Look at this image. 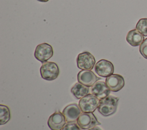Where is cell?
I'll use <instances>...</instances> for the list:
<instances>
[{"label": "cell", "instance_id": "8992f818", "mask_svg": "<svg viewBox=\"0 0 147 130\" xmlns=\"http://www.w3.org/2000/svg\"><path fill=\"white\" fill-rule=\"evenodd\" d=\"M76 121L80 128L84 130L101 124L93 113H81Z\"/></svg>", "mask_w": 147, "mask_h": 130}, {"label": "cell", "instance_id": "9a60e30c", "mask_svg": "<svg viewBox=\"0 0 147 130\" xmlns=\"http://www.w3.org/2000/svg\"><path fill=\"white\" fill-rule=\"evenodd\" d=\"M10 119V111L6 105H0V124L7 123Z\"/></svg>", "mask_w": 147, "mask_h": 130}, {"label": "cell", "instance_id": "2e32d148", "mask_svg": "<svg viewBox=\"0 0 147 130\" xmlns=\"http://www.w3.org/2000/svg\"><path fill=\"white\" fill-rule=\"evenodd\" d=\"M136 29L144 36H147V18L140 19L136 26Z\"/></svg>", "mask_w": 147, "mask_h": 130}, {"label": "cell", "instance_id": "52a82bcc", "mask_svg": "<svg viewBox=\"0 0 147 130\" xmlns=\"http://www.w3.org/2000/svg\"><path fill=\"white\" fill-rule=\"evenodd\" d=\"M94 70L99 76L107 78L113 74L114 68L111 62L106 59H101L95 64Z\"/></svg>", "mask_w": 147, "mask_h": 130}, {"label": "cell", "instance_id": "30bf717a", "mask_svg": "<svg viewBox=\"0 0 147 130\" xmlns=\"http://www.w3.org/2000/svg\"><path fill=\"white\" fill-rule=\"evenodd\" d=\"M106 83L111 91L118 92L125 86V80L119 74H112L106 79Z\"/></svg>", "mask_w": 147, "mask_h": 130}, {"label": "cell", "instance_id": "7c38bea8", "mask_svg": "<svg viewBox=\"0 0 147 130\" xmlns=\"http://www.w3.org/2000/svg\"><path fill=\"white\" fill-rule=\"evenodd\" d=\"M91 92L98 99H102L109 96L110 90L105 82L98 81L91 87Z\"/></svg>", "mask_w": 147, "mask_h": 130}, {"label": "cell", "instance_id": "3957f363", "mask_svg": "<svg viewBox=\"0 0 147 130\" xmlns=\"http://www.w3.org/2000/svg\"><path fill=\"white\" fill-rule=\"evenodd\" d=\"M99 101L100 100L94 95L88 94L80 99L79 106L83 112L92 113L98 108Z\"/></svg>", "mask_w": 147, "mask_h": 130}, {"label": "cell", "instance_id": "4fadbf2b", "mask_svg": "<svg viewBox=\"0 0 147 130\" xmlns=\"http://www.w3.org/2000/svg\"><path fill=\"white\" fill-rule=\"evenodd\" d=\"M126 39L130 45L136 47L140 46L144 40V37L137 29H133L127 32Z\"/></svg>", "mask_w": 147, "mask_h": 130}, {"label": "cell", "instance_id": "277c9868", "mask_svg": "<svg viewBox=\"0 0 147 130\" xmlns=\"http://www.w3.org/2000/svg\"><path fill=\"white\" fill-rule=\"evenodd\" d=\"M53 54L52 47L47 43H42L37 45L34 54L35 58L42 63L47 62L52 58Z\"/></svg>", "mask_w": 147, "mask_h": 130}, {"label": "cell", "instance_id": "ba28073f", "mask_svg": "<svg viewBox=\"0 0 147 130\" xmlns=\"http://www.w3.org/2000/svg\"><path fill=\"white\" fill-rule=\"evenodd\" d=\"M77 79L79 83L88 87H92L100 78L96 75L91 70H82L77 75Z\"/></svg>", "mask_w": 147, "mask_h": 130}, {"label": "cell", "instance_id": "d6986e66", "mask_svg": "<svg viewBox=\"0 0 147 130\" xmlns=\"http://www.w3.org/2000/svg\"><path fill=\"white\" fill-rule=\"evenodd\" d=\"M87 130H102V129L98 126H95V127H94L92 128H91L90 129H88Z\"/></svg>", "mask_w": 147, "mask_h": 130}, {"label": "cell", "instance_id": "ffe728a7", "mask_svg": "<svg viewBox=\"0 0 147 130\" xmlns=\"http://www.w3.org/2000/svg\"><path fill=\"white\" fill-rule=\"evenodd\" d=\"M37 1H39V2H48L49 0H37Z\"/></svg>", "mask_w": 147, "mask_h": 130}, {"label": "cell", "instance_id": "6da1fadb", "mask_svg": "<svg viewBox=\"0 0 147 130\" xmlns=\"http://www.w3.org/2000/svg\"><path fill=\"white\" fill-rule=\"evenodd\" d=\"M119 98L109 95L99 101L98 107V112L103 116H109L114 114L117 110Z\"/></svg>", "mask_w": 147, "mask_h": 130}, {"label": "cell", "instance_id": "ac0fdd59", "mask_svg": "<svg viewBox=\"0 0 147 130\" xmlns=\"http://www.w3.org/2000/svg\"><path fill=\"white\" fill-rule=\"evenodd\" d=\"M62 130H80V129L75 122H69L65 124Z\"/></svg>", "mask_w": 147, "mask_h": 130}, {"label": "cell", "instance_id": "5b68a950", "mask_svg": "<svg viewBox=\"0 0 147 130\" xmlns=\"http://www.w3.org/2000/svg\"><path fill=\"white\" fill-rule=\"evenodd\" d=\"M77 67L82 70H91L95 64V59L93 55L88 51L78 54L76 58Z\"/></svg>", "mask_w": 147, "mask_h": 130}, {"label": "cell", "instance_id": "7a4b0ae2", "mask_svg": "<svg viewBox=\"0 0 147 130\" xmlns=\"http://www.w3.org/2000/svg\"><path fill=\"white\" fill-rule=\"evenodd\" d=\"M40 71L41 78L49 81L56 79L60 73L57 64L53 62H46L43 63L40 67Z\"/></svg>", "mask_w": 147, "mask_h": 130}, {"label": "cell", "instance_id": "9c48e42d", "mask_svg": "<svg viewBox=\"0 0 147 130\" xmlns=\"http://www.w3.org/2000/svg\"><path fill=\"white\" fill-rule=\"evenodd\" d=\"M66 122L65 116L63 113L57 111L49 116L47 124L51 130H61Z\"/></svg>", "mask_w": 147, "mask_h": 130}, {"label": "cell", "instance_id": "8fae6325", "mask_svg": "<svg viewBox=\"0 0 147 130\" xmlns=\"http://www.w3.org/2000/svg\"><path fill=\"white\" fill-rule=\"evenodd\" d=\"M81 109L76 103H73L66 106L63 110V114L65 116L66 121L75 122L81 114Z\"/></svg>", "mask_w": 147, "mask_h": 130}, {"label": "cell", "instance_id": "e0dca14e", "mask_svg": "<svg viewBox=\"0 0 147 130\" xmlns=\"http://www.w3.org/2000/svg\"><path fill=\"white\" fill-rule=\"evenodd\" d=\"M139 51L141 55L147 59V38L144 40L142 43L140 44Z\"/></svg>", "mask_w": 147, "mask_h": 130}, {"label": "cell", "instance_id": "5bb4252c", "mask_svg": "<svg viewBox=\"0 0 147 130\" xmlns=\"http://www.w3.org/2000/svg\"><path fill=\"white\" fill-rule=\"evenodd\" d=\"M71 92L76 99H80L88 94L89 88L78 82L72 87Z\"/></svg>", "mask_w": 147, "mask_h": 130}]
</instances>
